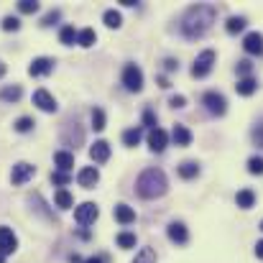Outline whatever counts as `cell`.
Wrapping results in <instances>:
<instances>
[{
  "label": "cell",
  "instance_id": "4",
  "mask_svg": "<svg viewBox=\"0 0 263 263\" xmlns=\"http://www.w3.org/2000/svg\"><path fill=\"white\" fill-rule=\"evenodd\" d=\"M202 105H204V110L210 112V115H225L228 112V100L220 95V92H204L202 95Z\"/></svg>",
  "mask_w": 263,
  "mask_h": 263
},
{
  "label": "cell",
  "instance_id": "42",
  "mask_svg": "<svg viewBox=\"0 0 263 263\" xmlns=\"http://www.w3.org/2000/svg\"><path fill=\"white\" fill-rule=\"evenodd\" d=\"M251 69H253L251 62H238V72H240L243 77H251Z\"/></svg>",
  "mask_w": 263,
  "mask_h": 263
},
{
  "label": "cell",
  "instance_id": "45",
  "mask_svg": "<svg viewBox=\"0 0 263 263\" xmlns=\"http://www.w3.org/2000/svg\"><path fill=\"white\" fill-rule=\"evenodd\" d=\"M82 263H105V258L102 256H92V258H87V261H82Z\"/></svg>",
  "mask_w": 263,
  "mask_h": 263
},
{
  "label": "cell",
  "instance_id": "38",
  "mask_svg": "<svg viewBox=\"0 0 263 263\" xmlns=\"http://www.w3.org/2000/svg\"><path fill=\"white\" fill-rule=\"evenodd\" d=\"M62 18V10H49L46 15H44V21H41V26H54L57 21Z\"/></svg>",
  "mask_w": 263,
  "mask_h": 263
},
{
  "label": "cell",
  "instance_id": "5",
  "mask_svg": "<svg viewBox=\"0 0 263 263\" xmlns=\"http://www.w3.org/2000/svg\"><path fill=\"white\" fill-rule=\"evenodd\" d=\"M123 85L128 92H141L143 89V72L136 64H125L123 67Z\"/></svg>",
  "mask_w": 263,
  "mask_h": 263
},
{
  "label": "cell",
  "instance_id": "35",
  "mask_svg": "<svg viewBox=\"0 0 263 263\" xmlns=\"http://www.w3.org/2000/svg\"><path fill=\"white\" fill-rule=\"evenodd\" d=\"M33 125H36V123H33L31 118H18V120H15V130H18V133H28Z\"/></svg>",
  "mask_w": 263,
  "mask_h": 263
},
{
  "label": "cell",
  "instance_id": "26",
  "mask_svg": "<svg viewBox=\"0 0 263 263\" xmlns=\"http://www.w3.org/2000/svg\"><path fill=\"white\" fill-rule=\"evenodd\" d=\"M141 138H143V130H141V128H128V130L123 133V143H125V146H138Z\"/></svg>",
  "mask_w": 263,
  "mask_h": 263
},
{
  "label": "cell",
  "instance_id": "25",
  "mask_svg": "<svg viewBox=\"0 0 263 263\" xmlns=\"http://www.w3.org/2000/svg\"><path fill=\"white\" fill-rule=\"evenodd\" d=\"M102 21H105V26H107V28H120V23H123V15H120L115 8H110V10H105Z\"/></svg>",
  "mask_w": 263,
  "mask_h": 263
},
{
  "label": "cell",
  "instance_id": "3",
  "mask_svg": "<svg viewBox=\"0 0 263 263\" xmlns=\"http://www.w3.org/2000/svg\"><path fill=\"white\" fill-rule=\"evenodd\" d=\"M212 64H215V51H212V49H204V51L194 59V64H192V77H197V80L207 77V74L212 72Z\"/></svg>",
  "mask_w": 263,
  "mask_h": 263
},
{
  "label": "cell",
  "instance_id": "14",
  "mask_svg": "<svg viewBox=\"0 0 263 263\" xmlns=\"http://www.w3.org/2000/svg\"><path fill=\"white\" fill-rule=\"evenodd\" d=\"M77 181H80V186H85V189H92L97 181H100V172L95 169V166H85V169H80V174H77Z\"/></svg>",
  "mask_w": 263,
  "mask_h": 263
},
{
  "label": "cell",
  "instance_id": "41",
  "mask_svg": "<svg viewBox=\"0 0 263 263\" xmlns=\"http://www.w3.org/2000/svg\"><path fill=\"white\" fill-rule=\"evenodd\" d=\"M169 105H172V107H184V105H186V97H184V95H172V97H169Z\"/></svg>",
  "mask_w": 263,
  "mask_h": 263
},
{
  "label": "cell",
  "instance_id": "10",
  "mask_svg": "<svg viewBox=\"0 0 263 263\" xmlns=\"http://www.w3.org/2000/svg\"><path fill=\"white\" fill-rule=\"evenodd\" d=\"M166 146H169V133L161 130V128H154V130L148 133V148H151L154 154H161Z\"/></svg>",
  "mask_w": 263,
  "mask_h": 263
},
{
  "label": "cell",
  "instance_id": "33",
  "mask_svg": "<svg viewBox=\"0 0 263 263\" xmlns=\"http://www.w3.org/2000/svg\"><path fill=\"white\" fill-rule=\"evenodd\" d=\"M248 172L256 176L263 174V156H253V159H248Z\"/></svg>",
  "mask_w": 263,
  "mask_h": 263
},
{
  "label": "cell",
  "instance_id": "6",
  "mask_svg": "<svg viewBox=\"0 0 263 263\" xmlns=\"http://www.w3.org/2000/svg\"><path fill=\"white\" fill-rule=\"evenodd\" d=\"M36 174V166L33 164H28V161H21V164H15L13 166V172H10V181L15 184V186H21V184H26L28 179H33Z\"/></svg>",
  "mask_w": 263,
  "mask_h": 263
},
{
  "label": "cell",
  "instance_id": "32",
  "mask_svg": "<svg viewBox=\"0 0 263 263\" xmlns=\"http://www.w3.org/2000/svg\"><path fill=\"white\" fill-rule=\"evenodd\" d=\"M92 128H95V130H105V112H102L100 107L92 110Z\"/></svg>",
  "mask_w": 263,
  "mask_h": 263
},
{
  "label": "cell",
  "instance_id": "16",
  "mask_svg": "<svg viewBox=\"0 0 263 263\" xmlns=\"http://www.w3.org/2000/svg\"><path fill=\"white\" fill-rule=\"evenodd\" d=\"M112 215H115V220H118L120 225H130V222L136 220V210L128 207V204H115Z\"/></svg>",
  "mask_w": 263,
  "mask_h": 263
},
{
  "label": "cell",
  "instance_id": "1",
  "mask_svg": "<svg viewBox=\"0 0 263 263\" xmlns=\"http://www.w3.org/2000/svg\"><path fill=\"white\" fill-rule=\"evenodd\" d=\"M215 15L217 10L212 5H192L181 18V33L186 39H202L215 23Z\"/></svg>",
  "mask_w": 263,
  "mask_h": 263
},
{
  "label": "cell",
  "instance_id": "7",
  "mask_svg": "<svg viewBox=\"0 0 263 263\" xmlns=\"http://www.w3.org/2000/svg\"><path fill=\"white\" fill-rule=\"evenodd\" d=\"M97 217H100V210L92 202H85V204H80L74 210V222H80V225H92Z\"/></svg>",
  "mask_w": 263,
  "mask_h": 263
},
{
  "label": "cell",
  "instance_id": "34",
  "mask_svg": "<svg viewBox=\"0 0 263 263\" xmlns=\"http://www.w3.org/2000/svg\"><path fill=\"white\" fill-rule=\"evenodd\" d=\"M18 10L26 13V15H28V13H36V10H39V3H36V0H21V3H18Z\"/></svg>",
  "mask_w": 263,
  "mask_h": 263
},
{
  "label": "cell",
  "instance_id": "2",
  "mask_svg": "<svg viewBox=\"0 0 263 263\" xmlns=\"http://www.w3.org/2000/svg\"><path fill=\"white\" fill-rule=\"evenodd\" d=\"M169 189V181H166V174L161 169H146L143 174L136 179V192L138 197L143 199H156V197H164Z\"/></svg>",
  "mask_w": 263,
  "mask_h": 263
},
{
  "label": "cell",
  "instance_id": "46",
  "mask_svg": "<svg viewBox=\"0 0 263 263\" xmlns=\"http://www.w3.org/2000/svg\"><path fill=\"white\" fill-rule=\"evenodd\" d=\"M0 77H5V64L0 62Z\"/></svg>",
  "mask_w": 263,
  "mask_h": 263
},
{
  "label": "cell",
  "instance_id": "48",
  "mask_svg": "<svg viewBox=\"0 0 263 263\" xmlns=\"http://www.w3.org/2000/svg\"><path fill=\"white\" fill-rule=\"evenodd\" d=\"M261 230H263V220H261Z\"/></svg>",
  "mask_w": 263,
  "mask_h": 263
},
{
  "label": "cell",
  "instance_id": "29",
  "mask_svg": "<svg viewBox=\"0 0 263 263\" xmlns=\"http://www.w3.org/2000/svg\"><path fill=\"white\" fill-rule=\"evenodd\" d=\"M225 28H228V33H240L246 28V18L243 15H233V18H228Z\"/></svg>",
  "mask_w": 263,
  "mask_h": 263
},
{
  "label": "cell",
  "instance_id": "23",
  "mask_svg": "<svg viewBox=\"0 0 263 263\" xmlns=\"http://www.w3.org/2000/svg\"><path fill=\"white\" fill-rule=\"evenodd\" d=\"M54 204L62 207V210H69V207L74 204V197H72L67 189H57V194H54Z\"/></svg>",
  "mask_w": 263,
  "mask_h": 263
},
{
  "label": "cell",
  "instance_id": "18",
  "mask_svg": "<svg viewBox=\"0 0 263 263\" xmlns=\"http://www.w3.org/2000/svg\"><path fill=\"white\" fill-rule=\"evenodd\" d=\"M54 164L59 166V172H72V166H74V154H69V151H57L54 154Z\"/></svg>",
  "mask_w": 263,
  "mask_h": 263
},
{
  "label": "cell",
  "instance_id": "24",
  "mask_svg": "<svg viewBox=\"0 0 263 263\" xmlns=\"http://www.w3.org/2000/svg\"><path fill=\"white\" fill-rule=\"evenodd\" d=\"M95 41H97V33H95V28H82V31H77V44H80V46L89 49Z\"/></svg>",
  "mask_w": 263,
  "mask_h": 263
},
{
  "label": "cell",
  "instance_id": "39",
  "mask_svg": "<svg viewBox=\"0 0 263 263\" xmlns=\"http://www.w3.org/2000/svg\"><path fill=\"white\" fill-rule=\"evenodd\" d=\"M143 125H146V128H151V130L156 128V115H154V110H151V107H146V110H143Z\"/></svg>",
  "mask_w": 263,
  "mask_h": 263
},
{
  "label": "cell",
  "instance_id": "28",
  "mask_svg": "<svg viewBox=\"0 0 263 263\" xmlns=\"http://www.w3.org/2000/svg\"><path fill=\"white\" fill-rule=\"evenodd\" d=\"M59 41H62L64 46L77 44V31H74V26H64V28L59 31Z\"/></svg>",
  "mask_w": 263,
  "mask_h": 263
},
{
  "label": "cell",
  "instance_id": "12",
  "mask_svg": "<svg viewBox=\"0 0 263 263\" xmlns=\"http://www.w3.org/2000/svg\"><path fill=\"white\" fill-rule=\"evenodd\" d=\"M89 159L95 164H105L110 159V143L107 141H95V146L89 148Z\"/></svg>",
  "mask_w": 263,
  "mask_h": 263
},
{
  "label": "cell",
  "instance_id": "13",
  "mask_svg": "<svg viewBox=\"0 0 263 263\" xmlns=\"http://www.w3.org/2000/svg\"><path fill=\"white\" fill-rule=\"evenodd\" d=\"M243 49L248 51V54H263V36L258 31H253V33H248L246 39H243Z\"/></svg>",
  "mask_w": 263,
  "mask_h": 263
},
{
  "label": "cell",
  "instance_id": "47",
  "mask_svg": "<svg viewBox=\"0 0 263 263\" xmlns=\"http://www.w3.org/2000/svg\"><path fill=\"white\" fill-rule=\"evenodd\" d=\"M0 263H5V258H3V256H0Z\"/></svg>",
  "mask_w": 263,
  "mask_h": 263
},
{
  "label": "cell",
  "instance_id": "17",
  "mask_svg": "<svg viewBox=\"0 0 263 263\" xmlns=\"http://www.w3.org/2000/svg\"><path fill=\"white\" fill-rule=\"evenodd\" d=\"M82 141H85V133H82V128H77V123H74V125H67V130H64V143L77 148Z\"/></svg>",
  "mask_w": 263,
  "mask_h": 263
},
{
  "label": "cell",
  "instance_id": "20",
  "mask_svg": "<svg viewBox=\"0 0 263 263\" xmlns=\"http://www.w3.org/2000/svg\"><path fill=\"white\" fill-rule=\"evenodd\" d=\"M256 89H258V82H256L253 77H243V80L235 85V92H238V95H243V97H251Z\"/></svg>",
  "mask_w": 263,
  "mask_h": 263
},
{
  "label": "cell",
  "instance_id": "19",
  "mask_svg": "<svg viewBox=\"0 0 263 263\" xmlns=\"http://www.w3.org/2000/svg\"><path fill=\"white\" fill-rule=\"evenodd\" d=\"M172 141H174L176 146H189V143H192V130H189L186 125H179V123H176L174 130H172Z\"/></svg>",
  "mask_w": 263,
  "mask_h": 263
},
{
  "label": "cell",
  "instance_id": "21",
  "mask_svg": "<svg viewBox=\"0 0 263 263\" xmlns=\"http://www.w3.org/2000/svg\"><path fill=\"white\" fill-rule=\"evenodd\" d=\"M235 202H238V207L251 210V207L256 204V194H253V189H240V192L235 194Z\"/></svg>",
  "mask_w": 263,
  "mask_h": 263
},
{
  "label": "cell",
  "instance_id": "8",
  "mask_svg": "<svg viewBox=\"0 0 263 263\" xmlns=\"http://www.w3.org/2000/svg\"><path fill=\"white\" fill-rule=\"evenodd\" d=\"M33 105H36L39 110H44V112H57V107H59L49 89H36V92H33Z\"/></svg>",
  "mask_w": 263,
  "mask_h": 263
},
{
  "label": "cell",
  "instance_id": "40",
  "mask_svg": "<svg viewBox=\"0 0 263 263\" xmlns=\"http://www.w3.org/2000/svg\"><path fill=\"white\" fill-rule=\"evenodd\" d=\"M251 136H253V143L261 148L263 146V123H256V125H253V133H251Z\"/></svg>",
  "mask_w": 263,
  "mask_h": 263
},
{
  "label": "cell",
  "instance_id": "22",
  "mask_svg": "<svg viewBox=\"0 0 263 263\" xmlns=\"http://www.w3.org/2000/svg\"><path fill=\"white\" fill-rule=\"evenodd\" d=\"M21 95H23L21 85H8V87L0 89V100H3V102H18Z\"/></svg>",
  "mask_w": 263,
  "mask_h": 263
},
{
  "label": "cell",
  "instance_id": "9",
  "mask_svg": "<svg viewBox=\"0 0 263 263\" xmlns=\"http://www.w3.org/2000/svg\"><path fill=\"white\" fill-rule=\"evenodd\" d=\"M51 72H54V59H49V57H39V59H33L31 67H28V74H31V77H46V74H51Z\"/></svg>",
  "mask_w": 263,
  "mask_h": 263
},
{
  "label": "cell",
  "instance_id": "44",
  "mask_svg": "<svg viewBox=\"0 0 263 263\" xmlns=\"http://www.w3.org/2000/svg\"><path fill=\"white\" fill-rule=\"evenodd\" d=\"M256 256L263 261V240H258V243H256Z\"/></svg>",
  "mask_w": 263,
  "mask_h": 263
},
{
  "label": "cell",
  "instance_id": "30",
  "mask_svg": "<svg viewBox=\"0 0 263 263\" xmlns=\"http://www.w3.org/2000/svg\"><path fill=\"white\" fill-rule=\"evenodd\" d=\"M133 263H156V253H154V248H141V251H138V256L133 258Z\"/></svg>",
  "mask_w": 263,
  "mask_h": 263
},
{
  "label": "cell",
  "instance_id": "11",
  "mask_svg": "<svg viewBox=\"0 0 263 263\" xmlns=\"http://www.w3.org/2000/svg\"><path fill=\"white\" fill-rule=\"evenodd\" d=\"M18 248V238L10 228H0V256L5 258L8 253H13Z\"/></svg>",
  "mask_w": 263,
  "mask_h": 263
},
{
  "label": "cell",
  "instance_id": "15",
  "mask_svg": "<svg viewBox=\"0 0 263 263\" xmlns=\"http://www.w3.org/2000/svg\"><path fill=\"white\" fill-rule=\"evenodd\" d=\"M166 233H169V238L179 243V246H184L186 240H189V230H186V225L184 222H172L169 228H166Z\"/></svg>",
  "mask_w": 263,
  "mask_h": 263
},
{
  "label": "cell",
  "instance_id": "37",
  "mask_svg": "<svg viewBox=\"0 0 263 263\" xmlns=\"http://www.w3.org/2000/svg\"><path fill=\"white\" fill-rule=\"evenodd\" d=\"M51 181H54L57 186H64V184L72 181V176L67 174V172H54V174H51Z\"/></svg>",
  "mask_w": 263,
  "mask_h": 263
},
{
  "label": "cell",
  "instance_id": "31",
  "mask_svg": "<svg viewBox=\"0 0 263 263\" xmlns=\"http://www.w3.org/2000/svg\"><path fill=\"white\" fill-rule=\"evenodd\" d=\"M115 240H118V246H120L123 251H128V248H136V235H133V233H120Z\"/></svg>",
  "mask_w": 263,
  "mask_h": 263
},
{
  "label": "cell",
  "instance_id": "27",
  "mask_svg": "<svg viewBox=\"0 0 263 263\" xmlns=\"http://www.w3.org/2000/svg\"><path fill=\"white\" fill-rule=\"evenodd\" d=\"M197 174H199V164H197V161H184V164L179 166V176H181V179H194Z\"/></svg>",
  "mask_w": 263,
  "mask_h": 263
},
{
  "label": "cell",
  "instance_id": "36",
  "mask_svg": "<svg viewBox=\"0 0 263 263\" xmlns=\"http://www.w3.org/2000/svg\"><path fill=\"white\" fill-rule=\"evenodd\" d=\"M21 28V21L13 18V15H5L3 18V31H18Z\"/></svg>",
  "mask_w": 263,
  "mask_h": 263
},
{
  "label": "cell",
  "instance_id": "43",
  "mask_svg": "<svg viewBox=\"0 0 263 263\" xmlns=\"http://www.w3.org/2000/svg\"><path fill=\"white\" fill-rule=\"evenodd\" d=\"M164 69H166V72H174V69H179V62H176V59H166V62H164Z\"/></svg>",
  "mask_w": 263,
  "mask_h": 263
}]
</instances>
